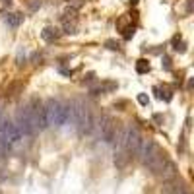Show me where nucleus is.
Here are the masks:
<instances>
[{"label":"nucleus","instance_id":"obj_17","mask_svg":"<svg viewBox=\"0 0 194 194\" xmlns=\"http://www.w3.org/2000/svg\"><path fill=\"white\" fill-rule=\"evenodd\" d=\"M123 37H124L126 41L134 37V25H126V27H124V29H123Z\"/></svg>","mask_w":194,"mask_h":194},{"label":"nucleus","instance_id":"obj_28","mask_svg":"<svg viewBox=\"0 0 194 194\" xmlns=\"http://www.w3.org/2000/svg\"><path fill=\"white\" fill-rule=\"evenodd\" d=\"M192 10V0H186V12Z\"/></svg>","mask_w":194,"mask_h":194},{"label":"nucleus","instance_id":"obj_20","mask_svg":"<svg viewBox=\"0 0 194 194\" xmlns=\"http://www.w3.org/2000/svg\"><path fill=\"white\" fill-rule=\"evenodd\" d=\"M89 93H91V95H103V93H105V89H103V84L93 85V88L89 89Z\"/></svg>","mask_w":194,"mask_h":194},{"label":"nucleus","instance_id":"obj_21","mask_svg":"<svg viewBox=\"0 0 194 194\" xmlns=\"http://www.w3.org/2000/svg\"><path fill=\"white\" fill-rule=\"evenodd\" d=\"M19 85H21V84H12L10 88L6 89V95H16V89L19 88Z\"/></svg>","mask_w":194,"mask_h":194},{"label":"nucleus","instance_id":"obj_29","mask_svg":"<svg viewBox=\"0 0 194 194\" xmlns=\"http://www.w3.org/2000/svg\"><path fill=\"white\" fill-rule=\"evenodd\" d=\"M130 4H138V0H130Z\"/></svg>","mask_w":194,"mask_h":194},{"label":"nucleus","instance_id":"obj_6","mask_svg":"<svg viewBox=\"0 0 194 194\" xmlns=\"http://www.w3.org/2000/svg\"><path fill=\"white\" fill-rule=\"evenodd\" d=\"M45 107V117H47V124L49 126H58V117H60V101L56 99H49Z\"/></svg>","mask_w":194,"mask_h":194},{"label":"nucleus","instance_id":"obj_12","mask_svg":"<svg viewBox=\"0 0 194 194\" xmlns=\"http://www.w3.org/2000/svg\"><path fill=\"white\" fill-rule=\"evenodd\" d=\"M136 72H138V74H148L149 72V62L146 58H140L138 62H136Z\"/></svg>","mask_w":194,"mask_h":194},{"label":"nucleus","instance_id":"obj_11","mask_svg":"<svg viewBox=\"0 0 194 194\" xmlns=\"http://www.w3.org/2000/svg\"><path fill=\"white\" fill-rule=\"evenodd\" d=\"M4 21H6L8 27H18L21 21H24V16H21V14H6Z\"/></svg>","mask_w":194,"mask_h":194},{"label":"nucleus","instance_id":"obj_22","mask_svg":"<svg viewBox=\"0 0 194 194\" xmlns=\"http://www.w3.org/2000/svg\"><path fill=\"white\" fill-rule=\"evenodd\" d=\"M138 103L140 105H148L149 103V97L146 95V93H140V95H138Z\"/></svg>","mask_w":194,"mask_h":194},{"label":"nucleus","instance_id":"obj_25","mask_svg":"<svg viewBox=\"0 0 194 194\" xmlns=\"http://www.w3.org/2000/svg\"><path fill=\"white\" fill-rule=\"evenodd\" d=\"M39 6H41V0H35V2H31V4H29V8H31V10H37Z\"/></svg>","mask_w":194,"mask_h":194},{"label":"nucleus","instance_id":"obj_16","mask_svg":"<svg viewBox=\"0 0 194 194\" xmlns=\"http://www.w3.org/2000/svg\"><path fill=\"white\" fill-rule=\"evenodd\" d=\"M117 88H119V84H117V82H111V80L103 82V89H105V93H109V91H114Z\"/></svg>","mask_w":194,"mask_h":194},{"label":"nucleus","instance_id":"obj_5","mask_svg":"<svg viewBox=\"0 0 194 194\" xmlns=\"http://www.w3.org/2000/svg\"><path fill=\"white\" fill-rule=\"evenodd\" d=\"M14 124L18 126V130L21 132V136H33L35 134V128H33V123H31V117H29L27 107H19L18 109Z\"/></svg>","mask_w":194,"mask_h":194},{"label":"nucleus","instance_id":"obj_13","mask_svg":"<svg viewBox=\"0 0 194 194\" xmlns=\"http://www.w3.org/2000/svg\"><path fill=\"white\" fill-rule=\"evenodd\" d=\"M62 21H76V8H68L62 16Z\"/></svg>","mask_w":194,"mask_h":194},{"label":"nucleus","instance_id":"obj_9","mask_svg":"<svg viewBox=\"0 0 194 194\" xmlns=\"http://www.w3.org/2000/svg\"><path fill=\"white\" fill-rule=\"evenodd\" d=\"M72 120V105L70 103H60V117H58V126H64Z\"/></svg>","mask_w":194,"mask_h":194},{"label":"nucleus","instance_id":"obj_14","mask_svg":"<svg viewBox=\"0 0 194 194\" xmlns=\"http://www.w3.org/2000/svg\"><path fill=\"white\" fill-rule=\"evenodd\" d=\"M173 49H175V51H181V53H184V51H186V49H184V43H183V39L179 37V35L173 39Z\"/></svg>","mask_w":194,"mask_h":194},{"label":"nucleus","instance_id":"obj_8","mask_svg":"<svg viewBox=\"0 0 194 194\" xmlns=\"http://www.w3.org/2000/svg\"><path fill=\"white\" fill-rule=\"evenodd\" d=\"M157 177H161L163 181H171V179H177V165L171 161V159H167L165 161V165L161 167V171H159V175Z\"/></svg>","mask_w":194,"mask_h":194},{"label":"nucleus","instance_id":"obj_2","mask_svg":"<svg viewBox=\"0 0 194 194\" xmlns=\"http://www.w3.org/2000/svg\"><path fill=\"white\" fill-rule=\"evenodd\" d=\"M0 138H2V142H4L6 146H8V149H10V148H14V146H18L19 140L24 138V136H21V132L18 130V126L14 124V120H10V119L4 117L2 128H0Z\"/></svg>","mask_w":194,"mask_h":194},{"label":"nucleus","instance_id":"obj_10","mask_svg":"<svg viewBox=\"0 0 194 194\" xmlns=\"http://www.w3.org/2000/svg\"><path fill=\"white\" fill-rule=\"evenodd\" d=\"M41 37L45 39L47 43H53V41H56V39L60 37V29H56V27H51V25H49V27H45V29L41 31Z\"/></svg>","mask_w":194,"mask_h":194},{"label":"nucleus","instance_id":"obj_18","mask_svg":"<svg viewBox=\"0 0 194 194\" xmlns=\"http://www.w3.org/2000/svg\"><path fill=\"white\" fill-rule=\"evenodd\" d=\"M155 93H157V99H165V101H171V91H161V89H157L155 88Z\"/></svg>","mask_w":194,"mask_h":194},{"label":"nucleus","instance_id":"obj_3","mask_svg":"<svg viewBox=\"0 0 194 194\" xmlns=\"http://www.w3.org/2000/svg\"><path fill=\"white\" fill-rule=\"evenodd\" d=\"M27 111H29V117H31V123L35 130H45L49 128L47 124V117H45V107L39 99H31V103L27 105Z\"/></svg>","mask_w":194,"mask_h":194},{"label":"nucleus","instance_id":"obj_24","mask_svg":"<svg viewBox=\"0 0 194 194\" xmlns=\"http://www.w3.org/2000/svg\"><path fill=\"white\" fill-rule=\"evenodd\" d=\"M93 78H95V72H88V74H85V78H84V84H85V82H91Z\"/></svg>","mask_w":194,"mask_h":194},{"label":"nucleus","instance_id":"obj_1","mask_svg":"<svg viewBox=\"0 0 194 194\" xmlns=\"http://www.w3.org/2000/svg\"><path fill=\"white\" fill-rule=\"evenodd\" d=\"M72 120H74L78 132H82V134H89L95 128V117L82 101H76L72 105Z\"/></svg>","mask_w":194,"mask_h":194},{"label":"nucleus","instance_id":"obj_23","mask_svg":"<svg viewBox=\"0 0 194 194\" xmlns=\"http://www.w3.org/2000/svg\"><path fill=\"white\" fill-rule=\"evenodd\" d=\"M161 66H163L165 70H171V58H169V56H163V62H161Z\"/></svg>","mask_w":194,"mask_h":194},{"label":"nucleus","instance_id":"obj_7","mask_svg":"<svg viewBox=\"0 0 194 194\" xmlns=\"http://www.w3.org/2000/svg\"><path fill=\"white\" fill-rule=\"evenodd\" d=\"M184 192V184L177 179H171V181H165L161 186V194H183Z\"/></svg>","mask_w":194,"mask_h":194},{"label":"nucleus","instance_id":"obj_19","mask_svg":"<svg viewBox=\"0 0 194 194\" xmlns=\"http://www.w3.org/2000/svg\"><path fill=\"white\" fill-rule=\"evenodd\" d=\"M105 47L111 49V51H120V45H119L117 41H113V39H107L105 41Z\"/></svg>","mask_w":194,"mask_h":194},{"label":"nucleus","instance_id":"obj_26","mask_svg":"<svg viewBox=\"0 0 194 194\" xmlns=\"http://www.w3.org/2000/svg\"><path fill=\"white\" fill-rule=\"evenodd\" d=\"M153 120L157 124H163V117H161V114H153Z\"/></svg>","mask_w":194,"mask_h":194},{"label":"nucleus","instance_id":"obj_4","mask_svg":"<svg viewBox=\"0 0 194 194\" xmlns=\"http://www.w3.org/2000/svg\"><path fill=\"white\" fill-rule=\"evenodd\" d=\"M99 128H101V136L107 144H114L120 134V123H117L111 117H103L101 123H99Z\"/></svg>","mask_w":194,"mask_h":194},{"label":"nucleus","instance_id":"obj_15","mask_svg":"<svg viewBox=\"0 0 194 194\" xmlns=\"http://www.w3.org/2000/svg\"><path fill=\"white\" fill-rule=\"evenodd\" d=\"M64 33L74 35L76 33V21H64Z\"/></svg>","mask_w":194,"mask_h":194},{"label":"nucleus","instance_id":"obj_27","mask_svg":"<svg viewBox=\"0 0 194 194\" xmlns=\"http://www.w3.org/2000/svg\"><path fill=\"white\" fill-rule=\"evenodd\" d=\"M126 105H128L126 101H117V103H114V107H119L120 111H123V107H126Z\"/></svg>","mask_w":194,"mask_h":194}]
</instances>
